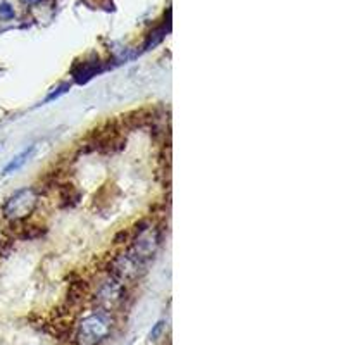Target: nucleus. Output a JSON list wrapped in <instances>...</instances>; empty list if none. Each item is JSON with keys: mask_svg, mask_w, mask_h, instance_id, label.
Returning a JSON list of instances; mask_svg holds the SVG:
<instances>
[{"mask_svg": "<svg viewBox=\"0 0 345 345\" xmlns=\"http://www.w3.org/2000/svg\"><path fill=\"white\" fill-rule=\"evenodd\" d=\"M161 237L159 231L150 225H140V228L137 230V235L132 240V248H130L128 254L137 259L138 263H147L148 259H152L159 247Z\"/></svg>", "mask_w": 345, "mask_h": 345, "instance_id": "obj_1", "label": "nucleus"}, {"mask_svg": "<svg viewBox=\"0 0 345 345\" xmlns=\"http://www.w3.org/2000/svg\"><path fill=\"white\" fill-rule=\"evenodd\" d=\"M38 204V195L33 189H21L7 199L4 206V216L11 221H19L28 217Z\"/></svg>", "mask_w": 345, "mask_h": 345, "instance_id": "obj_2", "label": "nucleus"}, {"mask_svg": "<svg viewBox=\"0 0 345 345\" xmlns=\"http://www.w3.org/2000/svg\"><path fill=\"white\" fill-rule=\"evenodd\" d=\"M111 331V323L104 314H91L80 325V342L83 345H95L104 340Z\"/></svg>", "mask_w": 345, "mask_h": 345, "instance_id": "obj_3", "label": "nucleus"}, {"mask_svg": "<svg viewBox=\"0 0 345 345\" xmlns=\"http://www.w3.org/2000/svg\"><path fill=\"white\" fill-rule=\"evenodd\" d=\"M121 295H123V287H121V281H117L116 278L104 281L99 290V299L109 305L116 304L121 299Z\"/></svg>", "mask_w": 345, "mask_h": 345, "instance_id": "obj_4", "label": "nucleus"}, {"mask_svg": "<svg viewBox=\"0 0 345 345\" xmlns=\"http://www.w3.org/2000/svg\"><path fill=\"white\" fill-rule=\"evenodd\" d=\"M37 150V143L35 145H29L28 148H24L23 152H21L19 155H16L14 157V161H11L7 166H6V169H4V173L9 174V173H12V171H16V169H19L21 166H23L26 161H29V157L33 155V152Z\"/></svg>", "mask_w": 345, "mask_h": 345, "instance_id": "obj_5", "label": "nucleus"}, {"mask_svg": "<svg viewBox=\"0 0 345 345\" xmlns=\"http://www.w3.org/2000/svg\"><path fill=\"white\" fill-rule=\"evenodd\" d=\"M164 28H161V29H155L154 33H150V37H148V40L145 43V50H148L150 47H155L157 43L159 42H163V38H164Z\"/></svg>", "mask_w": 345, "mask_h": 345, "instance_id": "obj_6", "label": "nucleus"}, {"mask_svg": "<svg viewBox=\"0 0 345 345\" xmlns=\"http://www.w3.org/2000/svg\"><path fill=\"white\" fill-rule=\"evenodd\" d=\"M0 17H2L4 21H9L14 17V9L11 7V4H7V2L0 4Z\"/></svg>", "mask_w": 345, "mask_h": 345, "instance_id": "obj_7", "label": "nucleus"}, {"mask_svg": "<svg viewBox=\"0 0 345 345\" xmlns=\"http://www.w3.org/2000/svg\"><path fill=\"white\" fill-rule=\"evenodd\" d=\"M163 325H164L163 321H159V323L155 325V328L152 330V333H150V338H152V340H155V338H157V335H159V333H161V330H163Z\"/></svg>", "mask_w": 345, "mask_h": 345, "instance_id": "obj_8", "label": "nucleus"}, {"mask_svg": "<svg viewBox=\"0 0 345 345\" xmlns=\"http://www.w3.org/2000/svg\"><path fill=\"white\" fill-rule=\"evenodd\" d=\"M26 2H29V4H38V2H42V0H26Z\"/></svg>", "mask_w": 345, "mask_h": 345, "instance_id": "obj_9", "label": "nucleus"}]
</instances>
